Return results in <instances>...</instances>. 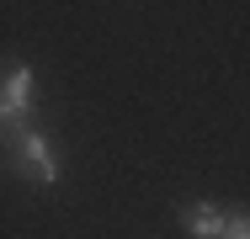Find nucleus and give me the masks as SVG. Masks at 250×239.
I'll return each instance as SVG.
<instances>
[{
	"instance_id": "obj_2",
	"label": "nucleus",
	"mask_w": 250,
	"mask_h": 239,
	"mask_svg": "<svg viewBox=\"0 0 250 239\" xmlns=\"http://www.w3.org/2000/svg\"><path fill=\"white\" fill-rule=\"evenodd\" d=\"M32 128V69L21 59L0 64V139Z\"/></svg>"
},
{
	"instance_id": "obj_1",
	"label": "nucleus",
	"mask_w": 250,
	"mask_h": 239,
	"mask_svg": "<svg viewBox=\"0 0 250 239\" xmlns=\"http://www.w3.org/2000/svg\"><path fill=\"white\" fill-rule=\"evenodd\" d=\"M5 159H11L16 176L38 181V186H59V149H53L48 133H38V128L11 133V139H5Z\"/></svg>"
},
{
	"instance_id": "obj_4",
	"label": "nucleus",
	"mask_w": 250,
	"mask_h": 239,
	"mask_svg": "<svg viewBox=\"0 0 250 239\" xmlns=\"http://www.w3.org/2000/svg\"><path fill=\"white\" fill-rule=\"evenodd\" d=\"M218 239H250L245 213H224V234H218Z\"/></svg>"
},
{
	"instance_id": "obj_3",
	"label": "nucleus",
	"mask_w": 250,
	"mask_h": 239,
	"mask_svg": "<svg viewBox=\"0 0 250 239\" xmlns=\"http://www.w3.org/2000/svg\"><path fill=\"white\" fill-rule=\"evenodd\" d=\"M181 223H187V234H192V239H218V234H224V213H218L213 202H192V207H181Z\"/></svg>"
}]
</instances>
